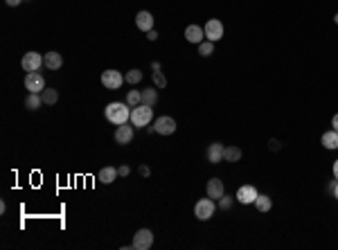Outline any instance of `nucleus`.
<instances>
[{
	"mask_svg": "<svg viewBox=\"0 0 338 250\" xmlns=\"http://www.w3.org/2000/svg\"><path fill=\"white\" fill-rule=\"evenodd\" d=\"M104 117L111 124H115V126L127 124L129 120H131V106H129V104H122V101H111V104L104 108Z\"/></svg>",
	"mask_w": 338,
	"mask_h": 250,
	"instance_id": "nucleus-1",
	"label": "nucleus"
},
{
	"mask_svg": "<svg viewBox=\"0 0 338 250\" xmlns=\"http://www.w3.org/2000/svg\"><path fill=\"white\" fill-rule=\"evenodd\" d=\"M214 212H217V201L214 198H199L194 205V217L199 219V221H207V219L214 217Z\"/></svg>",
	"mask_w": 338,
	"mask_h": 250,
	"instance_id": "nucleus-2",
	"label": "nucleus"
},
{
	"mask_svg": "<svg viewBox=\"0 0 338 250\" xmlns=\"http://www.w3.org/2000/svg\"><path fill=\"white\" fill-rule=\"evenodd\" d=\"M153 120V108L151 106H144V104H140V106L131 108V124L137 128L147 126L149 122Z\"/></svg>",
	"mask_w": 338,
	"mask_h": 250,
	"instance_id": "nucleus-3",
	"label": "nucleus"
},
{
	"mask_svg": "<svg viewBox=\"0 0 338 250\" xmlns=\"http://www.w3.org/2000/svg\"><path fill=\"white\" fill-rule=\"evenodd\" d=\"M151 246H153V232H151V230L140 228L135 234H133L131 248H135V250H149Z\"/></svg>",
	"mask_w": 338,
	"mask_h": 250,
	"instance_id": "nucleus-4",
	"label": "nucleus"
},
{
	"mask_svg": "<svg viewBox=\"0 0 338 250\" xmlns=\"http://www.w3.org/2000/svg\"><path fill=\"white\" fill-rule=\"evenodd\" d=\"M21 65H23L25 72H38V68L45 65V59H43V54H38V52H27V54H23Z\"/></svg>",
	"mask_w": 338,
	"mask_h": 250,
	"instance_id": "nucleus-5",
	"label": "nucleus"
},
{
	"mask_svg": "<svg viewBox=\"0 0 338 250\" xmlns=\"http://www.w3.org/2000/svg\"><path fill=\"white\" fill-rule=\"evenodd\" d=\"M124 77H122L120 70H104L101 72V84H104V88H108V91H117V88H122V84H124Z\"/></svg>",
	"mask_w": 338,
	"mask_h": 250,
	"instance_id": "nucleus-6",
	"label": "nucleus"
},
{
	"mask_svg": "<svg viewBox=\"0 0 338 250\" xmlns=\"http://www.w3.org/2000/svg\"><path fill=\"white\" fill-rule=\"evenodd\" d=\"M153 131H156L158 135H171V133H176V120H174V117H169V115L158 117V120L153 122Z\"/></svg>",
	"mask_w": 338,
	"mask_h": 250,
	"instance_id": "nucleus-7",
	"label": "nucleus"
},
{
	"mask_svg": "<svg viewBox=\"0 0 338 250\" xmlns=\"http://www.w3.org/2000/svg\"><path fill=\"white\" fill-rule=\"evenodd\" d=\"M203 30H205V38L212 43H217L219 38H223V23L219 21V18H210Z\"/></svg>",
	"mask_w": 338,
	"mask_h": 250,
	"instance_id": "nucleus-8",
	"label": "nucleus"
},
{
	"mask_svg": "<svg viewBox=\"0 0 338 250\" xmlns=\"http://www.w3.org/2000/svg\"><path fill=\"white\" fill-rule=\"evenodd\" d=\"M25 88L30 93H43L45 91V77L41 72H27L25 75Z\"/></svg>",
	"mask_w": 338,
	"mask_h": 250,
	"instance_id": "nucleus-9",
	"label": "nucleus"
},
{
	"mask_svg": "<svg viewBox=\"0 0 338 250\" xmlns=\"http://www.w3.org/2000/svg\"><path fill=\"white\" fill-rule=\"evenodd\" d=\"M257 196H259V192H257V187L255 185H241L237 189V201L241 203V205H250V203H255L257 201Z\"/></svg>",
	"mask_w": 338,
	"mask_h": 250,
	"instance_id": "nucleus-10",
	"label": "nucleus"
},
{
	"mask_svg": "<svg viewBox=\"0 0 338 250\" xmlns=\"http://www.w3.org/2000/svg\"><path fill=\"white\" fill-rule=\"evenodd\" d=\"M133 140V124H120V126L115 128V142L117 144H129Z\"/></svg>",
	"mask_w": 338,
	"mask_h": 250,
	"instance_id": "nucleus-11",
	"label": "nucleus"
},
{
	"mask_svg": "<svg viewBox=\"0 0 338 250\" xmlns=\"http://www.w3.org/2000/svg\"><path fill=\"white\" fill-rule=\"evenodd\" d=\"M205 192L210 198H214V201H219V198L226 194V189H223V181H219V178H210L205 185Z\"/></svg>",
	"mask_w": 338,
	"mask_h": 250,
	"instance_id": "nucleus-12",
	"label": "nucleus"
},
{
	"mask_svg": "<svg viewBox=\"0 0 338 250\" xmlns=\"http://www.w3.org/2000/svg\"><path fill=\"white\" fill-rule=\"evenodd\" d=\"M185 41L194 43V45L203 43V41H205V30H203V27H199V25H187V30H185Z\"/></svg>",
	"mask_w": 338,
	"mask_h": 250,
	"instance_id": "nucleus-13",
	"label": "nucleus"
},
{
	"mask_svg": "<svg viewBox=\"0 0 338 250\" xmlns=\"http://www.w3.org/2000/svg\"><path fill=\"white\" fill-rule=\"evenodd\" d=\"M135 25L140 32H149V30H153V16L149 14V11H137L135 14Z\"/></svg>",
	"mask_w": 338,
	"mask_h": 250,
	"instance_id": "nucleus-14",
	"label": "nucleus"
},
{
	"mask_svg": "<svg viewBox=\"0 0 338 250\" xmlns=\"http://www.w3.org/2000/svg\"><path fill=\"white\" fill-rule=\"evenodd\" d=\"M223 147L221 142H212L210 147H207V160H210L212 165H219V162H223Z\"/></svg>",
	"mask_w": 338,
	"mask_h": 250,
	"instance_id": "nucleus-15",
	"label": "nucleus"
},
{
	"mask_svg": "<svg viewBox=\"0 0 338 250\" xmlns=\"http://www.w3.org/2000/svg\"><path fill=\"white\" fill-rule=\"evenodd\" d=\"M117 176H120V174H117L115 167H104V169L97 174V181L104 183V185H111V183L117 181Z\"/></svg>",
	"mask_w": 338,
	"mask_h": 250,
	"instance_id": "nucleus-16",
	"label": "nucleus"
},
{
	"mask_svg": "<svg viewBox=\"0 0 338 250\" xmlns=\"http://www.w3.org/2000/svg\"><path fill=\"white\" fill-rule=\"evenodd\" d=\"M43 59H45V68H48V70H59L61 65H64V59H61V54H59V52L43 54Z\"/></svg>",
	"mask_w": 338,
	"mask_h": 250,
	"instance_id": "nucleus-17",
	"label": "nucleus"
},
{
	"mask_svg": "<svg viewBox=\"0 0 338 250\" xmlns=\"http://www.w3.org/2000/svg\"><path fill=\"white\" fill-rule=\"evenodd\" d=\"M322 147L325 149H338V131H327V133H322Z\"/></svg>",
	"mask_w": 338,
	"mask_h": 250,
	"instance_id": "nucleus-18",
	"label": "nucleus"
},
{
	"mask_svg": "<svg viewBox=\"0 0 338 250\" xmlns=\"http://www.w3.org/2000/svg\"><path fill=\"white\" fill-rule=\"evenodd\" d=\"M142 104L144 106H156L158 104V91L156 88H144L142 91Z\"/></svg>",
	"mask_w": 338,
	"mask_h": 250,
	"instance_id": "nucleus-19",
	"label": "nucleus"
},
{
	"mask_svg": "<svg viewBox=\"0 0 338 250\" xmlns=\"http://www.w3.org/2000/svg\"><path fill=\"white\" fill-rule=\"evenodd\" d=\"M43 106V97L41 93H30L25 99V108H30V111H38V108Z\"/></svg>",
	"mask_w": 338,
	"mask_h": 250,
	"instance_id": "nucleus-20",
	"label": "nucleus"
},
{
	"mask_svg": "<svg viewBox=\"0 0 338 250\" xmlns=\"http://www.w3.org/2000/svg\"><path fill=\"white\" fill-rule=\"evenodd\" d=\"M223 160H228V162H239V160H241V149L233 147V144L226 147V149H223Z\"/></svg>",
	"mask_w": 338,
	"mask_h": 250,
	"instance_id": "nucleus-21",
	"label": "nucleus"
},
{
	"mask_svg": "<svg viewBox=\"0 0 338 250\" xmlns=\"http://www.w3.org/2000/svg\"><path fill=\"white\" fill-rule=\"evenodd\" d=\"M255 208H257V212H270L273 201H270V196H266V194H259L257 201H255Z\"/></svg>",
	"mask_w": 338,
	"mask_h": 250,
	"instance_id": "nucleus-22",
	"label": "nucleus"
},
{
	"mask_svg": "<svg viewBox=\"0 0 338 250\" xmlns=\"http://www.w3.org/2000/svg\"><path fill=\"white\" fill-rule=\"evenodd\" d=\"M127 104L131 108L140 106V104H142V91H129L127 93Z\"/></svg>",
	"mask_w": 338,
	"mask_h": 250,
	"instance_id": "nucleus-23",
	"label": "nucleus"
},
{
	"mask_svg": "<svg viewBox=\"0 0 338 250\" xmlns=\"http://www.w3.org/2000/svg\"><path fill=\"white\" fill-rule=\"evenodd\" d=\"M41 97H43V104H57V99H59V93L54 91V88H45V91L41 93Z\"/></svg>",
	"mask_w": 338,
	"mask_h": 250,
	"instance_id": "nucleus-24",
	"label": "nucleus"
},
{
	"mask_svg": "<svg viewBox=\"0 0 338 250\" xmlns=\"http://www.w3.org/2000/svg\"><path fill=\"white\" fill-rule=\"evenodd\" d=\"M124 79H127V84H140V81H142V72H140V70L137 68H133V70H129L127 75H124Z\"/></svg>",
	"mask_w": 338,
	"mask_h": 250,
	"instance_id": "nucleus-25",
	"label": "nucleus"
},
{
	"mask_svg": "<svg viewBox=\"0 0 338 250\" xmlns=\"http://www.w3.org/2000/svg\"><path fill=\"white\" fill-rule=\"evenodd\" d=\"M199 54L201 57H210V54H214V43L212 41H203V43H199Z\"/></svg>",
	"mask_w": 338,
	"mask_h": 250,
	"instance_id": "nucleus-26",
	"label": "nucleus"
},
{
	"mask_svg": "<svg viewBox=\"0 0 338 250\" xmlns=\"http://www.w3.org/2000/svg\"><path fill=\"white\" fill-rule=\"evenodd\" d=\"M151 79H153V84L158 86V88H165V86H167V77H165L160 70H158V72H153Z\"/></svg>",
	"mask_w": 338,
	"mask_h": 250,
	"instance_id": "nucleus-27",
	"label": "nucleus"
},
{
	"mask_svg": "<svg viewBox=\"0 0 338 250\" xmlns=\"http://www.w3.org/2000/svg\"><path fill=\"white\" fill-rule=\"evenodd\" d=\"M219 208H221V210H226V212H228V210L233 208V198H230V196H226V194H223V196L219 198Z\"/></svg>",
	"mask_w": 338,
	"mask_h": 250,
	"instance_id": "nucleus-28",
	"label": "nucleus"
},
{
	"mask_svg": "<svg viewBox=\"0 0 338 250\" xmlns=\"http://www.w3.org/2000/svg\"><path fill=\"white\" fill-rule=\"evenodd\" d=\"M129 171H131V169H129V167H127V165H122V167H117V174H120V176H129Z\"/></svg>",
	"mask_w": 338,
	"mask_h": 250,
	"instance_id": "nucleus-29",
	"label": "nucleus"
},
{
	"mask_svg": "<svg viewBox=\"0 0 338 250\" xmlns=\"http://www.w3.org/2000/svg\"><path fill=\"white\" fill-rule=\"evenodd\" d=\"M270 149H273V151H280V140H270Z\"/></svg>",
	"mask_w": 338,
	"mask_h": 250,
	"instance_id": "nucleus-30",
	"label": "nucleus"
},
{
	"mask_svg": "<svg viewBox=\"0 0 338 250\" xmlns=\"http://www.w3.org/2000/svg\"><path fill=\"white\" fill-rule=\"evenodd\" d=\"M147 38H149V41H156V38H158V32H153V30H149V32H147Z\"/></svg>",
	"mask_w": 338,
	"mask_h": 250,
	"instance_id": "nucleus-31",
	"label": "nucleus"
},
{
	"mask_svg": "<svg viewBox=\"0 0 338 250\" xmlns=\"http://www.w3.org/2000/svg\"><path fill=\"white\" fill-rule=\"evenodd\" d=\"M5 2H7V5H9V7H18V5H21V2H23V0H5Z\"/></svg>",
	"mask_w": 338,
	"mask_h": 250,
	"instance_id": "nucleus-32",
	"label": "nucleus"
},
{
	"mask_svg": "<svg viewBox=\"0 0 338 250\" xmlns=\"http://www.w3.org/2000/svg\"><path fill=\"white\" fill-rule=\"evenodd\" d=\"M332 126H334V131H338V113L332 117Z\"/></svg>",
	"mask_w": 338,
	"mask_h": 250,
	"instance_id": "nucleus-33",
	"label": "nucleus"
},
{
	"mask_svg": "<svg viewBox=\"0 0 338 250\" xmlns=\"http://www.w3.org/2000/svg\"><path fill=\"white\" fill-rule=\"evenodd\" d=\"M336 183H338V181H336V178H334V181H332V183H329V185H327V192H329V194L334 192V187H336Z\"/></svg>",
	"mask_w": 338,
	"mask_h": 250,
	"instance_id": "nucleus-34",
	"label": "nucleus"
},
{
	"mask_svg": "<svg viewBox=\"0 0 338 250\" xmlns=\"http://www.w3.org/2000/svg\"><path fill=\"white\" fill-rule=\"evenodd\" d=\"M140 174H142V176H149L151 171H149V167H147V165H142V167H140Z\"/></svg>",
	"mask_w": 338,
	"mask_h": 250,
	"instance_id": "nucleus-35",
	"label": "nucleus"
},
{
	"mask_svg": "<svg viewBox=\"0 0 338 250\" xmlns=\"http://www.w3.org/2000/svg\"><path fill=\"white\" fill-rule=\"evenodd\" d=\"M334 178H336V181H338V160H336V162H334Z\"/></svg>",
	"mask_w": 338,
	"mask_h": 250,
	"instance_id": "nucleus-36",
	"label": "nucleus"
},
{
	"mask_svg": "<svg viewBox=\"0 0 338 250\" xmlns=\"http://www.w3.org/2000/svg\"><path fill=\"white\" fill-rule=\"evenodd\" d=\"M332 194H334V198H338V183H336V187H334V192H332Z\"/></svg>",
	"mask_w": 338,
	"mask_h": 250,
	"instance_id": "nucleus-37",
	"label": "nucleus"
},
{
	"mask_svg": "<svg viewBox=\"0 0 338 250\" xmlns=\"http://www.w3.org/2000/svg\"><path fill=\"white\" fill-rule=\"evenodd\" d=\"M334 21H336V25H338V14H336V16H334Z\"/></svg>",
	"mask_w": 338,
	"mask_h": 250,
	"instance_id": "nucleus-38",
	"label": "nucleus"
}]
</instances>
